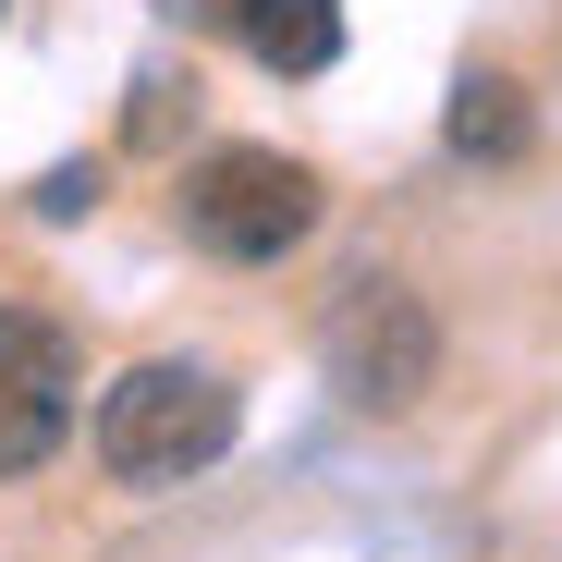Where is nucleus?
<instances>
[{
  "label": "nucleus",
  "instance_id": "nucleus-3",
  "mask_svg": "<svg viewBox=\"0 0 562 562\" xmlns=\"http://www.w3.org/2000/svg\"><path fill=\"white\" fill-rule=\"evenodd\" d=\"M318 367H330V392L355 416H404L440 380V318L404 294V281L367 269L355 294H330V318H318Z\"/></svg>",
  "mask_w": 562,
  "mask_h": 562
},
{
  "label": "nucleus",
  "instance_id": "nucleus-7",
  "mask_svg": "<svg viewBox=\"0 0 562 562\" xmlns=\"http://www.w3.org/2000/svg\"><path fill=\"white\" fill-rule=\"evenodd\" d=\"M86 196H99V171H86V159H61V171H49V183H37V209H49V221H74V209H86Z\"/></svg>",
  "mask_w": 562,
  "mask_h": 562
},
{
  "label": "nucleus",
  "instance_id": "nucleus-5",
  "mask_svg": "<svg viewBox=\"0 0 562 562\" xmlns=\"http://www.w3.org/2000/svg\"><path fill=\"white\" fill-rule=\"evenodd\" d=\"M233 37H245L269 74H330V61H342V0H245Z\"/></svg>",
  "mask_w": 562,
  "mask_h": 562
},
{
  "label": "nucleus",
  "instance_id": "nucleus-1",
  "mask_svg": "<svg viewBox=\"0 0 562 562\" xmlns=\"http://www.w3.org/2000/svg\"><path fill=\"white\" fill-rule=\"evenodd\" d=\"M233 428H245L233 367L147 355V367H123V380L99 392V477L111 490H183V477H209V464L233 452Z\"/></svg>",
  "mask_w": 562,
  "mask_h": 562
},
{
  "label": "nucleus",
  "instance_id": "nucleus-4",
  "mask_svg": "<svg viewBox=\"0 0 562 562\" xmlns=\"http://www.w3.org/2000/svg\"><path fill=\"white\" fill-rule=\"evenodd\" d=\"M74 428V330L37 306H0V477H37Z\"/></svg>",
  "mask_w": 562,
  "mask_h": 562
},
{
  "label": "nucleus",
  "instance_id": "nucleus-2",
  "mask_svg": "<svg viewBox=\"0 0 562 562\" xmlns=\"http://www.w3.org/2000/svg\"><path fill=\"white\" fill-rule=\"evenodd\" d=\"M183 233H196L209 257L233 269H269V257H294L318 233V171L306 159H281V147H209V159H183Z\"/></svg>",
  "mask_w": 562,
  "mask_h": 562
},
{
  "label": "nucleus",
  "instance_id": "nucleus-6",
  "mask_svg": "<svg viewBox=\"0 0 562 562\" xmlns=\"http://www.w3.org/2000/svg\"><path fill=\"white\" fill-rule=\"evenodd\" d=\"M526 135H538V111H526L514 74H490V61L452 74V111H440V147H452V159H514Z\"/></svg>",
  "mask_w": 562,
  "mask_h": 562
},
{
  "label": "nucleus",
  "instance_id": "nucleus-8",
  "mask_svg": "<svg viewBox=\"0 0 562 562\" xmlns=\"http://www.w3.org/2000/svg\"><path fill=\"white\" fill-rule=\"evenodd\" d=\"M171 25H221V13H245V0H159Z\"/></svg>",
  "mask_w": 562,
  "mask_h": 562
}]
</instances>
